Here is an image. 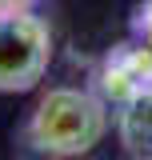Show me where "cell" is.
Instances as JSON below:
<instances>
[{
	"mask_svg": "<svg viewBox=\"0 0 152 160\" xmlns=\"http://www.w3.org/2000/svg\"><path fill=\"white\" fill-rule=\"evenodd\" d=\"M108 136V100L88 88H48L24 124V144L40 156H84Z\"/></svg>",
	"mask_w": 152,
	"mask_h": 160,
	"instance_id": "obj_1",
	"label": "cell"
},
{
	"mask_svg": "<svg viewBox=\"0 0 152 160\" xmlns=\"http://www.w3.org/2000/svg\"><path fill=\"white\" fill-rule=\"evenodd\" d=\"M52 64V28L36 8H0V92L36 88Z\"/></svg>",
	"mask_w": 152,
	"mask_h": 160,
	"instance_id": "obj_2",
	"label": "cell"
},
{
	"mask_svg": "<svg viewBox=\"0 0 152 160\" xmlns=\"http://www.w3.org/2000/svg\"><path fill=\"white\" fill-rule=\"evenodd\" d=\"M152 84V44H120L112 48L100 72H96V92L108 100V104H128L136 92H144Z\"/></svg>",
	"mask_w": 152,
	"mask_h": 160,
	"instance_id": "obj_3",
	"label": "cell"
},
{
	"mask_svg": "<svg viewBox=\"0 0 152 160\" xmlns=\"http://www.w3.org/2000/svg\"><path fill=\"white\" fill-rule=\"evenodd\" d=\"M116 132H120V144H124L128 152L152 156V84L144 92H136L128 104H120V112H116Z\"/></svg>",
	"mask_w": 152,
	"mask_h": 160,
	"instance_id": "obj_4",
	"label": "cell"
},
{
	"mask_svg": "<svg viewBox=\"0 0 152 160\" xmlns=\"http://www.w3.org/2000/svg\"><path fill=\"white\" fill-rule=\"evenodd\" d=\"M136 36L144 40V44H152V0H144L140 8H136V20H132Z\"/></svg>",
	"mask_w": 152,
	"mask_h": 160,
	"instance_id": "obj_5",
	"label": "cell"
},
{
	"mask_svg": "<svg viewBox=\"0 0 152 160\" xmlns=\"http://www.w3.org/2000/svg\"><path fill=\"white\" fill-rule=\"evenodd\" d=\"M0 8H36V0H0Z\"/></svg>",
	"mask_w": 152,
	"mask_h": 160,
	"instance_id": "obj_6",
	"label": "cell"
}]
</instances>
